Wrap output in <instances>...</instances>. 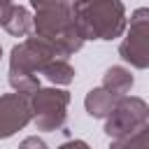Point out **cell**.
I'll list each match as a JSON object with an SVG mask.
<instances>
[{"label": "cell", "mask_w": 149, "mask_h": 149, "mask_svg": "<svg viewBox=\"0 0 149 149\" xmlns=\"http://www.w3.org/2000/svg\"><path fill=\"white\" fill-rule=\"evenodd\" d=\"M35 9L33 16V30L35 37L47 42L56 58L72 56L84 47V37L74 23L72 16V2L65 0H33L30 2Z\"/></svg>", "instance_id": "1"}, {"label": "cell", "mask_w": 149, "mask_h": 149, "mask_svg": "<svg viewBox=\"0 0 149 149\" xmlns=\"http://www.w3.org/2000/svg\"><path fill=\"white\" fill-rule=\"evenodd\" d=\"M119 100H121L119 95H114V93H109L107 88L98 86V88H91V91L86 93L84 107H86V112H88L93 119H107V116L112 114V109L116 107Z\"/></svg>", "instance_id": "8"}, {"label": "cell", "mask_w": 149, "mask_h": 149, "mask_svg": "<svg viewBox=\"0 0 149 149\" xmlns=\"http://www.w3.org/2000/svg\"><path fill=\"white\" fill-rule=\"evenodd\" d=\"M0 58H2V47H0Z\"/></svg>", "instance_id": "16"}, {"label": "cell", "mask_w": 149, "mask_h": 149, "mask_svg": "<svg viewBox=\"0 0 149 149\" xmlns=\"http://www.w3.org/2000/svg\"><path fill=\"white\" fill-rule=\"evenodd\" d=\"M33 121L28 98L19 93H5L0 95V140L12 137L16 130L26 128Z\"/></svg>", "instance_id": "7"}, {"label": "cell", "mask_w": 149, "mask_h": 149, "mask_svg": "<svg viewBox=\"0 0 149 149\" xmlns=\"http://www.w3.org/2000/svg\"><path fill=\"white\" fill-rule=\"evenodd\" d=\"M109 149H149V126H144L142 130H137L128 137L112 140Z\"/></svg>", "instance_id": "12"}, {"label": "cell", "mask_w": 149, "mask_h": 149, "mask_svg": "<svg viewBox=\"0 0 149 149\" xmlns=\"http://www.w3.org/2000/svg\"><path fill=\"white\" fill-rule=\"evenodd\" d=\"M119 54L126 63H130L137 70L149 68V9L140 7L130 16V28L126 33V40L119 44Z\"/></svg>", "instance_id": "5"}, {"label": "cell", "mask_w": 149, "mask_h": 149, "mask_svg": "<svg viewBox=\"0 0 149 149\" xmlns=\"http://www.w3.org/2000/svg\"><path fill=\"white\" fill-rule=\"evenodd\" d=\"M133 81H135V79H133L130 70H126V68H121V65H112V68H107L105 74H102V88H107L109 93H114V95H119V98H123V95L130 91Z\"/></svg>", "instance_id": "9"}, {"label": "cell", "mask_w": 149, "mask_h": 149, "mask_svg": "<svg viewBox=\"0 0 149 149\" xmlns=\"http://www.w3.org/2000/svg\"><path fill=\"white\" fill-rule=\"evenodd\" d=\"M54 58L56 54L51 51L47 42H42L40 37H26L23 42L12 47L9 74H35L37 77V72H42V68Z\"/></svg>", "instance_id": "6"}, {"label": "cell", "mask_w": 149, "mask_h": 149, "mask_svg": "<svg viewBox=\"0 0 149 149\" xmlns=\"http://www.w3.org/2000/svg\"><path fill=\"white\" fill-rule=\"evenodd\" d=\"M19 149H49V147H47V142H44L42 137H35V135H30V137L21 140Z\"/></svg>", "instance_id": "13"}, {"label": "cell", "mask_w": 149, "mask_h": 149, "mask_svg": "<svg viewBox=\"0 0 149 149\" xmlns=\"http://www.w3.org/2000/svg\"><path fill=\"white\" fill-rule=\"evenodd\" d=\"M58 149H91L84 140H68V142H63Z\"/></svg>", "instance_id": "14"}, {"label": "cell", "mask_w": 149, "mask_h": 149, "mask_svg": "<svg viewBox=\"0 0 149 149\" xmlns=\"http://www.w3.org/2000/svg\"><path fill=\"white\" fill-rule=\"evenodd\" d=\"M74 23L86 40H114L126 30V7L119 0L72 2Z\"/></svg>", "instance_id": "2"}, {"label": "cell", "mask_w": 149, "mask_h": 149, "mask_svg": "<svg viewBox=\"0 0 149 149\" xmlns=\"http://www.w3.org/2000/svg\"><path fill=\"white\" fill-rule=\"evenodd\" d=\"M2 28L14 37H26L33 30V14L23 5H12V12H9V16H7Z\"/></svg>", "instance_id": "10"}, {"label": "cell", "mask_w": 149, "mask_h": 149, "mask_svg": "<svg viewBox=\"0 0 149 149\" xmlns=\"http://www.w3.org/2000/svg\"><path fill=\"white\" fill-rule=\"evenodd\" d=\"M12 5H14V2H7V0H0V26H5V21H7V16H9V12H12Z\"/></svg>", "instance_id": "15"}, {"label": "cell", "mask_w": 149, "mask_h": 149, "mask_svg": "<svg viewBox=\"0 0 149 149\" xmlns=\"http://www.w3.org/2000/svg\"><path fill=\"white\" fill-rule=\"evenodd\" d=\"M42 74H44L51 84H56V86H68V84L74 79V68H72L68 61H63V58H54V61H49V63L42 68Z\"/></svg>", "instance_id": "11"}, {"label": "cell", "mask_w": 149, "mask_h": 149, "mask_svg": "<svg viewBox=\"0 0 149 149\" xmlns=\"http://www.w3.org/2000/svg\"><path fill=\"white\" fill-rule=\"evenodd\" d=\"M144 126H149V107L137 95H123L112 109V114L105 119V133L112 140L128 137Z\"/></svg>", "instance_id": "4"}, {"label": "cell", "mask_w": 149, "mask_h": 149, "mask_svg": "<svg viewBox=\"0 0 149 149\" xmlns=\"http://www.w3.org/2000/svg\"><path fill=\"white\" fill-rule=\"evenodd\" d=\"M28 105H30V114H33L37 130H58L65 126V119H68L70 91L40 86L28 98Z\"/></svg>", "instance_id": "3"}]
</instances>
